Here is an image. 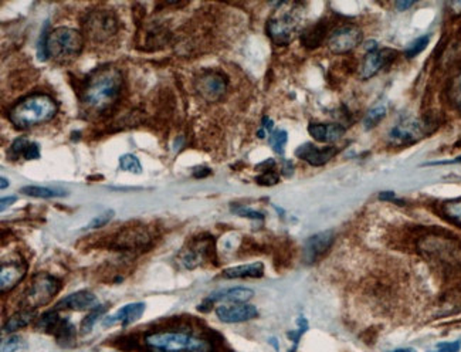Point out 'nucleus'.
<instances>
[{
	"label": "nucleus",
	"instance_id": "obj_18",
	"mask_svg": "<svg viewBox=\"0 0 461 352\" xmlns=\"http://www.w3.org/2000/svg\"><path fill=\"white\" fill-rule=\"evenodd\" d=\"M145 312V304L143 303H132V304H127L124 305L121 309H118L115 312L114 316L105 317L102 321L104 327H112V326H128L132 324L135 321H138L142 314Z\"/></svg>",
	"mask_w": 461,
	"mask_h": 352
},
{
	"label": "nucleus",
	"instance_id": "obj_27",
	"mask_svg": "<svg viewBox=\"0 0 461 352\" xmlns=\"http://www.w3.org/2000/svg\"><path fill=\"white\" fill-rule=\"evenodd\" d=\"M22 193L27 194V197H33V198H43V199H49V198H56V197H63L65 194L64 192H57L54 189H49V188H42V186H24L20 190Z\"/></svg>",
	"mask_w": 461,
	"mask_h": 352
},
{
	"label": "nucleus",
	"instance_id": "obj_5",
	"mask_svg": "<svg viewBox=\"0 0 461 352\" xmlns=\"http://www.w3.org/2000/svg\"><path fill=\"white\" fill-rule=\"evenodd\" d=\"M419 252L430 261L443 266L461 264V243L454 238L442 236V234H428L417 243Z\"/></svg>",
	"mask_w": 461,
	"mask_h": 352
},
{
	"label": "nucleus",
	"instance_id": "obj_19",
	"mask_svg": "<svg viewBox=\"0 0 461 352\" xmlns=\"http://www.w3.org/2000/svg\"><path fill=\"white\" fill-rule=\"evenodd\" d=\"M97 307H100L97 296H94L91 291L81 290V291H77V293L70 294L65 298H63L57 304L56 309L70 308V309H74V311H86V309L93 311Z\"/></svg>",
	"mask_w": 461,
	"mask_h": 352
},
{
	"label": "nucleus",
	"instance_id": "obj_22",
	"mask_svg": "<svg viewBox=\"0 0 461 352\" xmlns=\"http://www.w3.org/2000/svg\"><path fill=\"white\" fill-rule=\"evenodd\" d=\"M254 291L246 287H235V289H227L220 290L206 300L208 303H227V304H243L247 303L250 298H253Z\"/></svg>",
	"mask_w": 461,
	"mask_h": 352
},
{
	"label": "nucleus",
	"instance_id": "obj_14",
	"mask_svg": "<svg viewBox=\"0 0 461 352\" xmlns=\"http://www.w3.org/2000/svg\"><path fill=\"white\" fill-rule=\"evenodd\" d=\"M27 273V263L22 259H13L3 261L0 267V289L2 293L13 290L24 277Z\"/></svg>",
	"mask_w": 461,
	"mask_h": 352
},
{
	"label": "nucleus",
	"instance_id": "obj_38",
	"mask_svg": "<svg viewBox=\"0 0 461 352\" xmlns=\"http://www.w3.org/2000/svg\"><path fill=\"white\" fill-rule=\"evenodd\" d=\"M23 346H24V342L22 341V338L13 335V337H10V338H8V339L3 341V344H2V352H16V351H19Z\"/></svg>",
	"mask_w": 461,
	"mask_h": 352
},
{
	"label": "nucleus",
	"instance_id": "obj_9",
	"mask_svg": "<svg viewBox=\"0 0 461 352\" xmlns=\"http://www.w3.org/2000/svg\"><path fill=\"white\" fill-rule=\"evenodd\" d=\"M428 134V125L417 118H407L400 120L389 132V142L395 146H405L417 142Z\"/></svg>",
	"mask_w": 461,
	"mask_h": 352
},
{
	"label": "nucleus",
	"instance_id": "obj_15",
	"mask_svg": "<svg viewBox=\"0 0 461 352\" xmlns=\"http://www.w3.org/2000/svg\"><path fill=\"white\" fill-rule=\"evenodd\" d=\"M396 57L393 50H372L364 59V63L359 70V77L362 80H369L370 77L376 75L383 67L389 66Z\"/></svg>",
	"mask_w": 461,
	"mask_h": 352
},
{
	"label": "nucleus",
	"instance_id": "obj_6",
	"mask_svg": "<svg viewBox=\"0 0 461 352\" xmlns=\"http://www.w3.org/2000/svg\"><path fill=\"white\" fill-rule=\"evenodd\" d=\"M46 49L56 60H68L79 56L84 49L83 34L71 27H57L47 34Z\"/></svg>",
	"mask_w": 461,
	"mask_h": 352
},
{
	"label": "nucleus",
	"instance_id": "obj_23",
	"mask_svg": "<svg viewBox=\"0 0 461 352\" xmlns=\"http://www.w3.org/2000/svg\"><path fill=\"white\" fill-rule=\"evenodd\" d=\"M308 132L314 137V139L331 144L343 137L345 128L339 124H311L308 127Z\"/></svg>",
	"mask_w": 461,
	"mask_h": 352
},
{
	"label": "nucleus",
	"instance_id": "obj_13",
	"mask_svg": "<svg viewBox=\"0 0 461 352\" xmlns=\"http://www.w3.org/2000/svg\"><path fill=\"white\" fill-rule=\"evenodd\" d=\"M216 316L221 323L237 324L256 319L258 311L254 305L250 304H226L216 308Z\"/></svg>",
	"mask_w": 461,
	"mask_h": 352
},
{
	"label": "nucleus",
	"instance_id": "obj_17",
	"mask_svg": "<svg viewBox=\"0 0 461 352\" xmlns=\"http://www.w3.org/2000/svg\"><path fill=\"white\" fill-rule=\"evenodd\" d=\"M334 231H322L315 234L305 242L304 246V259L306 263H315L318 261L332 246L334 243Z\"/></svg>",
	"mask_w": 461,
	"mask_h": 352
},
{
	"label": "nucleus",
	"instance_id": "obj_51",
	"mask_svg": "<svg viewBox=\"0 0 461 352\" xmlns=\"http://www.w3.org/2000/svg\"><path fill=\"white\" fill-rule=\"evenodd\" d=\"M155 352H162V351H155ZM186 352V351H185Z\"/></svg>",
	"mask_w": 461,
	"mask_h": 352
},
{
	"label": "nucleus",
	"instance_id": "obj_3",
	"mask_svg": "<svg viewBox=\"0 0 461 352\" xmlns=\"http://www.w3.org/2000/svg\"><path fill=\"white\" fill-rule=\"evenodd\" d=\"M302 12L297 3H280L267 23V33L279 46H286L294 40L301 30Z\"/></svg>",
	"mask_w": 461,
	"mask_h": 352
},
{
	"label": "nucleus",
	"instance_id": "obj_47",
	"mask_svg": "<svg viewBox=\"0 0 461 352\" xmlns=\"http://www.w3.org/2000/svg\"><path fill=\"white\" fill-rule=\"evenodd\" d=\"M389 352H416V349H413V348H398V349H393V351H389Z\"/></svg>",
	"mask_w": 461,
	"mask_h": 352
},
{
	"label": "nucleus",
	"instance_id": "obj_48",
	"mask_svg": "<svg viewBox=\"0 0 461 352\" xmlns=\"http://www.w3.org/2000/svg\"><path fill=\"white\" fill-rule=\"evenodd\" d=\"M448 165V164H461V156H458V158H455V160H453V161H448V162H444L443 165ZM439 165V164H437Z\"/></svg>",
	"mask_w": 461,
	"mask_h": 352
},
{
	"label": "nucleus",
	"instance_id": "obj_20",
	"mask_svg": "<svg viewBox=\"0 0 461 352\" xmlns=\"http://www.w3.org/2000/svg\"><path fill=\"white\" fill-rule=\"evenodd\" d=\"M209 250H210V246L206 240H198L192 246H189V249H185L183 252H180V254L178 256V263L183 268L192 270L203 263Z\"/></svg>",
	"mask_w": 461,
	"mask_h": 352
},
{
	"label": "nucleus",
	"instance_id": "obj_50",
	"mask_svg": "<svg viewBox=\"0 0 461 352\" xmlns=\"http://www.w3.org/2000/svg\"><path fill=\"white\" fill-rule=\"evenodd\" d=\"M257 135H258V138H264V130H260V131L257 132Z\"/></svg>",
	"mask_w": 461,
	"mask_h": 352
},
{
	"label": "nucleus",
	"instance_id": "obj_21",
	"mask_svg": "<svg viewBox=\"0 0 461 352\" xmlns=\"http://www.w3.org/2000/svg\"><path fill=\"white\" fill-rule=\"evenodd\" d=\"M150 238L145 230L138 229H127L120 236L115 239L114 246L117 249H125V250H135V249H143L149 243Z\"/></svg>",
	"mask_w": 461,
	"mask_h": 352
},
{
	"label": "nucleus",
	"instance_id": "obj_2",
	"mask_svg": "<svg viewBox=\"0 0 461 352\" xmlns=\"http://www.w3.org/2000/svg\"><path fill=\"white\" fill-rule=\"evenodd\" d=\"M57 102L47 94H33L16 104L10 112L9 120L20 130L33 128L53 120L57 114Z\"/></svg>",
	"mask_w": 461,
	"mask_h": 352
},
{
	"label": "nucleus",
	"instance_id": "obj_46",
	"mask_svg": "<svg viewBox=\"0 0 461 352\" xmlns=\"http://www.w3.org/2000/svg\"><path fill=\"white\" fill-rule=\"evenodd\" d=\"M451 8H453V10H454L455 13H461V2H454V3H451Z\"/></svg>",
	"mask_w": 461,
	"mask_h": 352
},
{
	"label": "nucleus",
	"instance_id": "obj_7",
	"mask_svg": "<svg viewBox=\"0 0 461 352\" xmlns=\"http://www.w3.org/2000/svg\"><path fill=\"white\" fill-rule=\"evenodd\" d=\"M60 282L50 275H37L24 297V305L27 309H36L49 304L60 291Z\"/></svg>",
	"mask_w": 461,
	"mask_h": 352
},
{
	"label": "nucleus",
	"instance_id": "obj_10",
	"mask_svg": "<svg viewBox=\"0 0 461 352\" xmlns=\"http://www.w3.org/2000/svg\"><path fill=\"white\" fill-rule=\"evenodd\" d=\"M195 87L205 101L217 102L227 91V80L219 71H206L198 78Z\"/></svg>",
	"mask_w": 461,
	"mask_h": 352
},
{
	"label": "nucleus",
	"instance_id": "obj_11",
	"mask_svg": "<svg viewBox=\"0 0 461 352\" xmlns=\"http://www.w3.org/2000/svg\"><path fill=\"white\" fill-rule=\"evenodd\" d=\"M362 38V33L355 26H342L334 30L328 38V47L335 54H345L354 50Z\"/></svg>",
	"mask_w": 461,
	"mask_h": 352
},
{
	"label": "nucleus",
	"instance_id": "obj_37",
	"mask_svg": "<svg viewBox=\"0 0 461 352\" xmlns=\"http://www.w3.org/2000/svg\"><path fill=\"white\" fill-rule=\"evenodd\" d=\"M112 216H114V211H105L104 213H101V215H98L97 217H94V219L90 222V224L87 226V229H88V230L100 229V227L105 226V224L112 219Z\"/></svg>",
	"mask_w": 461,
	"mask_h": 352
},
{
	"label": "nucleus",
	"instance_id": "obj_29",
	"mask_svg": "<svg viewBox=\"0 0 461 352\" xmlns=\"http://www.w3.org/2000/svg\"><path fill=\"white\" fill-rule=\"evenodd\" d=\"M448 97L453 105L461 111V71L453 78L448 87Z\"/></svg>",
	"mask_w": 461,
	"mask_h": 352
},
{
	"label": "nucleus",
	"instance_id": "obj_28",
	"mask_svg": "<svg viewBox=\"0 0 461 352\" xmlns=\"http://www.w3.org/2000/svg\"><path fill=\"white\" fill-rule=\"evenodd\" d=\"M120 168L125 172H131L135 175H141L142 174V165L139 162V160L136 158L135 155L132 153H125L120 158Z\"/></svg>",
	"mask_w": 461,
	"mask_h": 352
},
{
	"label": "nucleus",
	"instance_id": "obj_40",
	"mask_svg": "<svg viewBox=\"0 0 461 352\" xmlns=\"http://www.w3.org/2000/svg\"><path fill=\"white\" fill-rule=\"evenodd\" d=\"M460 349H461V341H453V342L437 344L433 352H458Z\"/></svg>",
	"mask_w": 461,
	"mask_h": 352
},
{
	"label": "nucleus",
	"instance_id": "obj_45",
	"mask_svg": "<svg viewBox=\"0 0 461 352\" xmlns=\"http://www.w3.org/2000/svg\"><path fill=\"white\" fill-rule=\"evenodd\" d=\"M413 5H414V2H402V0H400V2H396V8H398L400 12H403V10L412 8Z\"/></svg>",
	"mask_w": 461,
	"mask_h": 352
},
{
	"label": "nucleus",
	"instance_id": "obj_33",
	"mask_svg": "<svg viewBox=\"0 0 461 352\" xmlns=\"http://www.w3.org/2000/svg\"><path fill=\"white\" fill-rule=\"evenodd\" d=\"M429 40H430V37H429V36H423V37L416 38V40L407 47V50H406V57L413 59V57H416L417 54H420L421 52H423V50L428 47Z\"/></svg>",
	"mask_w": 461,
	"mask_h": 352
},
{
	"label": "nucleus",
	"instance_id": "obj_43",
	"mask_svg": "<svg viewBox=\"0 0 461 352\" xmlns=\"http://www.w3.org/2000/svg\"><path fill=\"white\" fill-rule=\"evenodd\" d=\"M17 201V198L16 197H9V198H3L2 199V206H0V209H2V211H5L6 208H9L12 204H15Z\"/></svg>",
	"mask_w": 461,
	"mask_h": 352
},
{
	"label": "nucleus",
	"instance_id": "obj_34",
	"mask_svg": "<svg viewBox=\"0 0 461 352\" xmlns=\"http://www.w3.org/2000/svg\"><path fill=\"white\" fill-rule=\"evenodd\" d=\"M29 139L27 138H17L9 148L8 151V158L10 161H16L19 160V156H23V152L26 149V146L29 145Z\"/></svg>",
	"mask_w": 461,
	"mask_h": 352
},
{
	"label": "nucleus",
	"instance_id": "obj_8",
	"mask_svg": "<svg viewBox=\"0 0 461 352\" xmlns=\"http://www.w3.org/2000/svg\"><path fill=\"white\" fill-rule=\"evenodd\" d=\"M118 31V20L111 10H95L87 16L86 33L94 42H105Z\"/></svg>",
	"mask_w": 461,
	"mask_h": 352
},
{
	"label": "nucleus",
	"instance_id": "obj_41",
	"mask_svg": "<svg viewBox=\"0 0 461 352\" xmlns=\"http://www.w3.org/2000/svg\"><path fill=\"white\" fill-rule=\"evenodd\" d=\"M233 212L237 213L239 216H243V217H249V219H263V213L260 212H256L253 209H249V208H244V206H239V208H233Z\"/></svg>",
	"mask_w": 461,
	"mask_h": 352
},
{
	"label": "nucleus",
	"instance_id": "obj_36",
	"mask_svg": "<svg viewBox=\"0 0 461 352\" xmlns=\"http://www.w3.org/2000/svg\"><path fill=\"white\" fill-rule=\"evenodd\" d=\"M256 181L258 185H263V186H273V185L279 183L280 176L274 171H265L260 176H257Z\"/></svg>",
	"mask_w": 461,
	"mask_h": 352
},
{
	"label": "nucleus",
	"instance_id": "obj_32",
	"mask_svg": "<svg viewBox=\"0 0 461 352\" xmlns=\"http://www.w3.org/2000/svg\"><path fill=\"white\" fill-rule=\"evenodd\" d=\"M105 311H107V307L105 305H100L95 309H93L90 312V314L83 320V323H81V331L83 332H90L91 328L94 327V324L98 321V319L104 314Z\"/></svg>",
	"mask_w": 461,
	"mask_h": 352
},
{
	"label": "nucleus",
	"instance_id": "obj_12",
	"mask_svg": "<svg viewBox=\"0 0 461 352\" xmlns=\"http://www.w3.org/2000/svg\"><path fill=\"white\" fill-rule=\"evenodd\" d=\"M38 328L53 334L61 344L71 342L75 337V327L68 319H61L57 314V309L46 312L40 321H38Z\"/></svg>",
	"mask_w": 461,
	"mask_h": 352
},
{
	"label": "nucleus",
	"instance_id": "obj_39",
	"mask_svg": "<svg viewBox=\"0 0 461 352\" xmlns=\"http://www.w3.org/2000/svg\"><path fill=\"white\" fill-rule=\"evenodd\" d=\"M23 158L27 161L40 158V146H38L36 142H29V145L26 146V149L23 152Z\"/></svg>",
	"mask_w": 461,
	"mask_h": 352
},
{
	"label": "nucleus",
	"instance_id": "obj_44",
	"mask_svg": "<svg viewBox=\"0 0 461 352\" xmlns=\"http://www.w3.org/2000/svg\"><path fill=\"white\" fill-rule=\"evenodd\" d=\"M263 130L264 131H272L273 130V121L270 118H267V116H264V118H263Z\"/></svg>",
	"mask_w": 461,
	"mask_h": 352
},
{
	"label": "nucleus",
	"instance_id": "obj_49",
	"mask_svg": "<svg viewBox=\"0 0 461 352\" xmlns=\"http://www.w3.org/2000/svg\"><path fill=\"white\" fill-rule=\"evenodd\" d=\"M6 186H9V181L6 178H2V185H0V188L6 189Z\"/></svg>",
	"mask_w": 461,
	"mask_h": 352
},
{
	"label": "nucleus",
	"instance_id": "obj_16",
	"mask_svg": "<svg viewBox=\"0 0 461 352\" xmlns=\"http://www.w3.org/2000/svg\"><path fill=\"white\" fill-rule=\"evenodd\" d=\"M338 153V148L327 146L318 148L313 144H304L295 151V156L305 162H308L313 167H322L329 162L334 156Z\"/></svg>",
	"mask_w": 461,
	"mask_h": 352
},
{
	"label": "nucleus",
	"instance_id": "obj_26",
	"mask_svg": "<svg viewBox=\"0 0 461 352\" xmlns=\"http://www.w3.org/2000/svg\"><path fill=\"white\" fill-rule=\"evenodd\" d=\"M34 316H36V312L33 309L19 311V312H16V314H13L8 320V323L3 327V331L5 332H15V331H17V330L29 326L33 321Z\"/></svg>",
	"mask_w": 461,
	"mask_h": 352
},
{
	"label": "nucleus",
	"instance_id": "obj_24",
	"mask_svg": "<svg viewBox=\"0 0 461 352\" xmlns=\"http://www.w3.org/2000/svg\"><path fill=\"white\" fill-rule=\"evenodd\" d=\"M263 275H264V266L260 261L230 267L223 271L224 279H258Z\"/></svg>",
	"mask_w": 461,
	"mask_h": 352
},
{
	"label": "nucleus",
	"instance_id": "obj_1",
	"mask_svg": "<svg viewBox=\"0 0 461 352\" xmlns=\"http://www.w3.org/2000/svg\"><path fill=\"white\" fill-rule=\"evenodd\" d=\"M123 90V74L118 68L105 67L94 71L83 90V104L94 114L108 111L118 101Z\"/></svg>",
	"mask_w": 461,
	"mask_h": 352
},
{
	"label": "nucleus",
	"instance_id": "obj_35",
	"mask_svg": "<svg viewBox=\"0 0 461 352\" xmlns=\"http://www.w3.org/2000/svg\"><path fill=\"white\" fill-rule=\"evenodd\" d=\"M287 141H288V134L283 130H279V131L273 132L272 137H270V145L277 153L284 152V146H286Z\"/></svg>",
	"mask_w": 461,
	"mask_h": 352
},
{
	"label": "nucleus",
	"instance_id": "obj_25",
	"mask_svg": "<svg viewBox=\"0 0 461 352\" xmlns=\"http://www.w3.org/2000/svg\"><path fill=\"white\" fill-rule=\"evenodd\" d=\"M327 36V26L321 22L308 29H305L301 33V43L306 49H315L320 47Z\"/></svg>",
	"mask_w": 461,
	"mask_h": 352
},
{
	"label": "nucleus",
	"instance_id": "obj_4",
	"mask_svg": "<svg viewBox=\"0 0 461 352\" xmlns=\"http://www.w3.org/2000/svg\"><path fill=\"white\" fill-rule=\"evenodd\" d=\"M145 341L150 348L162 352H213L209 341L187 332H152Z\"/></svg>",
	"mask_w": 461,
	"mask_h": 352
},
{
	"label": "nucleus",
	"instance_id": "obj_31",
	"mask_svg": "<svg viewBox=\"0 0 461 352\" xmlns=\"http://www.w3.org/2000/svg\"><path fill=\"white\" fill-rule=\"evenodd\" d=\"M385 115H386V108L385 107H375L373 109H370L366 115V118H365V127L366 130H370L373 127H376L383 118H385Z\"/></svg>",
	"mask_w": 461,
	"mask_h": 352
},
{
	"label": "nucleus",
	"instance_id": "obj_42",
	"mask_svg": "<svg viewBox=\"0 0 461 352\" xmlns=\"http://www.w3.org/2000/svg\"><path fill=\"white\" fill-rule=\"evenodd\" d=\"M212 174V171L209 168H196L195 172H194V176L195 178H205V176H209Z\"/></svg>",
	"mask_w": 461,
	"mask_h": 352
},
{
	"label": "nucleus",
	"instance_id": "obj_30",
	"mask_svg": "<svg viewBox=\"0 0 461 352\" xmlns=\"http://www.w3.org/2000/svg\"><path fill=\"white\" fill-rule=\"evenodd\" d=\"M443 213L448 220L461 226V199L444 204Z\"/></svg>",
	"mask_w": 461,
	"mask_h": 352
}]
</instances>
